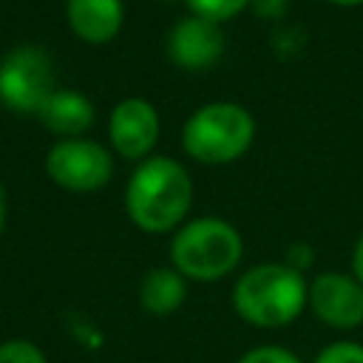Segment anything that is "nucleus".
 Instances as JSON below:
<instances>
[{"mask_svg":"<svg viewBox=\"0 0 363 363\" xmlns=\"http://www.w3.org/2000/svg\"><path fill=\"white\" fill-rule=\"evenodd\" d=\"M193 204L190 173L167 156L145 159L125 190V210L130 221L145 233L176 230Z\"/></svg>","mask_w":363,"mask_h":363,"instance_id":"1","label":"nucleus"},{"mask_svg":"<svg viewBox=\"0 0 363 363\" xmlns=\"http://www.w3.org/2000/svg\"><path fill=\"white\" fill-rule=\"evenodd\" d=\"M309 301L303 272L286 264H258L238 275L233 286V309L241 320L258 329H281L292 323Z\"/></svg>","mask_w":363,"mask_h":363,"instance_id":"2","label":"nucleus"},{"mask_svg":"<svg viewBox=\"0 0 363 363\" xmlns=\"http://www.w3.org/2000/svg\"><path fill=\"white\" fill-rule=\"evenodd\" d=\"M241 255V233L216 216L182 224L170 241V261L190 281H218L238 267Z\"/></svg>","mask_w":363,"mask_h":363,"instance_id":"3","label":"nucleus"},{"mask_svg":"<svg viewBox=\"0 0 363 363\" xmlns=\"http://www.w3.org/2000/svg\"><path fill=\"white\" fill-rule=\"evenodd\" d=\"M255 136V119L235 102H210L199 108L182 130L187 156L201 164H227L238 159Z\"/></svg>","mask_w":363,"mask_h":363,"instance_id":"4","label":"nucleus"},{"mask_svg":"<svg viewBox=\"0 0 363 363\" xmlns=\"http://www.w3.org/2000/svg\"><path fill=\"white\" fill-rule=\"evenodd\" d=\"M57 91L51 57L37 45H20L0 60V102L17 113H40Z\"/></svg>","mask_w":363,"mask_h":363,"instance_id":"5","label":"nucleus"},{"mask_svg":"<svg viewBox=\"0 0 363 363\" xmlns=\"http://www.w3.org/2000/svg\"><path fill=\"white\" fill-rule=\"evenodd\" d=\"M45 173L54 184L71 193H91L111 182L113 159L91 139H60L45 156Z\"/></svg>","mask_w":363,"mask_h":363,"instance_id":"6","label":"nucleus"},{"mask_svg":"<svg viewBox=\"0 0 363 363\" xmlns=\"http://www.w3.org/2000/svg\"><path fill=\"white\" fill-rule=\"evenodd\" d=\"M306 306L329 329H354L363 323V284L346 272H320L309 284Z\"/></svg>","mask_w":363,"mask_h":363,"instance_id":"7","label":"nucleus"},{"mask_svg":"<svg viewBox=\"0 0 363 363\" xmlns=\"http://www.w3.org/2000/svg\"><path fill=\"white\" fill-rule=\"evenodd\" d=\"M108 136L119 156L125 159H142L153 150L159 139V116L156 108L147 99L130 96L122 99L108 119Z\"/></svg>","mask_w":363,"mask_h":363,"instance_id":"8","label":"nucleus"},{"mask_svg":"<svg viewBox=\"0 0 363 363\" xmlns=\"http://www.w3.org/2000/svg\"><path fill=\"white\" fill-rule=\"evenodd\" d=\"M224 51V34L218 23L204 17H182L167 34V54L179 68L204 71L210 68Z\"/></svg>","mask_w":363,"mask_h":363,"instance_id":"9","label":"nucleus"},{"mask_svg":"<svg viewBox=\"0 0 363 363\" xmlns=\"http://www.w3.org/2000/svg\"><path fill=\"white\" fill-rule=\"evenodd\" d=\"M65 17L79 40L91 45H102L119 34L125 11H122V0H68Z\"/></svg>","mask_w":363,"mask_h":363,"instance_id":"10","label":"nucleus"},{"mask_svg":"<svg viewBox=\"0 0 363 363\" xmlns=\"http://www.w3.org/2000/svg\"><path fill=\"white\" fill-rule=\"evenodd\" d=\"M37 116L51 133H60L65 139H79V133H85L94 125V105L79 91L57 88Z\"/></svg>","mask_w":363,"mask_h":363,"instance_id":"11","label":"nucleus"},{"mask_svg":"<svg viewBox=\"0 0 363 363\" xmlns=\"http://www.w3.org/2000/svg\"><path fill=\"white\" fill-rule=\"evenodd\" d=\"M187 301V278L176 267H153L139 284V306L147 315L167 318Z\"/></svg>","mask_w":363,"mask_h":363,"instance_id":"12","label":"nucleus"},{"mask_svg":"<svg viewBox=\"0 0 363 363\" xmlns=\"http://www.w3.org/2000/svg\"><path fill=\"white\" fill-rule=\"evenodd\" d=\"M187 9L196 14V17H204L210 23H221V20H230L235 17L241 9H247L252 0H184Z\"/></svg>","mask_w":363,"mask_h":363,"instance_id":"13","label":"nucleus"},{"mask_svg":"<svg viewBox=\"0 0 363 363\" xmlns=\"http://www.w3.org/2000/svg\"><path fill=\"white\" fill-rule=\"evenodd\" d=\"M0 363H48V357L34 340L9 337L0 343Z\"/></svg>","mask_w":363,"mask_h":363,"instance_id":"14","label":"nucleus"},{"mask_svg":"<svg viewBox=\"0 0 363 363\" xmlns=\"http://www.w3.org/2000/svg\"><path fill=\"white\" fill-rule=\"evenodd\" d=\"M312 363H363V343H357V340H332L315 354Z\"/></svg>","mask_w":363,"mask_h":363,"instance_id":"15","label":"nucleus"},{"mask_svg":"<svg viewBox=\"0 0 363 363\" xmlns=\"http://www.w3.org/2000/svg\"><path fill=\"white\" fill-rule=\"evenodd\" d=\"M238 363H303L292 349L286 346H278V343H261V346H252L247 349Z\"/></svg>","mask_w":363,"mask_h":363,"instance_id":"16","label":"nucleus"},{"mask_svg":"<svg viewBox=\"0 0 363 363\" xmlns=\"http://www.w3.org/2000/svg\"><path fill=\"white\" fill-rule=\"evenodd\" d=\"M284 264L292 267V269H298V272H303V269H309V267L315 264V252H312L309 244L295 241V244L286 250V261H284Z\"/></svg>","mask_w":363,"mask_h":363,"instance_id":"17","label":"nucleus"},{"mask_svg":"<svg viewBox=\"0 0 363 363\" xmlns=\"http://www.w3.org/2000/svg\"><path fill=\"white\" fill-rule=\"evenodd\" d=\"M252 6L261 17H272V14L284 11V0H252Z\"/></svg>","mask_w":363,"mask_h":363,"instance_id":"18","label":"nucleus"},{"mask_svg":"<svg viewBox=\"0 0 363 363\" xmlns=\"http://www.w3.org/2000/svg\"><path fill=\"white\" fill-rule=\"evenodd\" d=\"M352 275L363 284V233H360V238L354 244V252H352Z\"/></svg>","mask_w":363,"mask_h":363,"instance_id":"19","label":"nucleus"},{"mask_svg":"<svg viewBox=\"0 0 363 363\" xmlns=\"http://www.w3.org/2000/svg\"><path fill=\"white\" fill-rule=\"evenodd\" d=\"M6 213H9V196H6V187L0 184V235L6 230Z\"/></svg>","mask_w":363,"mask_h":363,"instance_id":"20","label":"nucleus"},{"mask_svg":"<svg viewBox=\"0 0 363 363\" xmlns=\"http://www.w3.org/2000/svg\"><path fill=\"white\" fill-rule=\"evenodd\" d=\"M329 3H335V6H346V9H352V6H363V0H329Z\"/></svg>","mask_w":363,"mask_h":363,"instance_id":"21","label":"nucleus"}]
</instances>
